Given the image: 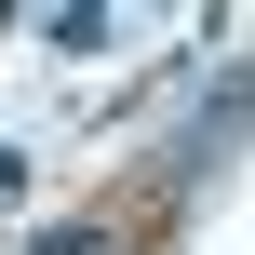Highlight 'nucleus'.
Wrapping results in <instances>:
<instances>
[{"label": "nucleus", "mask_w": 255, "mask_h": 255, "mask_svg": "<svg viewBox=\"0 0 255 255\" xmlns=\"http://www.w3.org/2000/svg\"><path fill=\"white\" fill-rule=\"evenodd\" d=\"M242 134H255V54L229 67V81H202V108H188V134H175V148L148 161V188H161V202H175V188H202V175H215V161L242 148Z\"/></svg>", "instance_id": "f257e3e1"}, {"label": "nucleus", "mask_w": 255, "mask_h": 255, "mask_svg": "<svg viewBox=\"0 0 255 255\" xmlns=\"http://www.w3.org/2000/svg\"><path fill=\"white\" fill-rule=\"evenodd\" d=\"M108 242H121L108 215H54V229H27V242H13V255H108Z\"/></svg>", "instance_id": "f03ea898"}, {"label": "nucleus", "mask_w": 255, "mask_h": 255, "mask_svg": "<svg viewBox=\"0 0 255 255\" xmlns=\"http://www.w3.org/2000/svg\"><path fill=\"white\" fill-rule=\"evenodd\" d=\"M40 40H54V54H108V0H67V13H54Z\"/></svg>", "instance_id": "7ed1b4c3"}, {"label": "nucleus", "mask_w": 255, "mask_h": 255, "mask_svg": "<svg viewBox=\"0 0 255 255\" xmlns=\"http://www.w3.org/2000/svg\"><path fill=\"white\" fill-rule=\"evenodd\" d=\"M13 188H27V161H13V148H0V202H13Z\"/></svg>", "instance_id": "20e7f679"}]
</instances>
